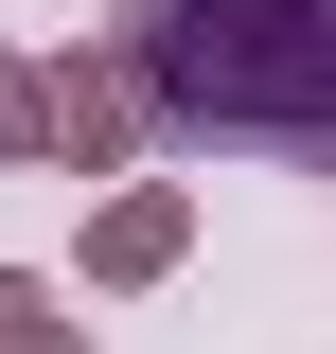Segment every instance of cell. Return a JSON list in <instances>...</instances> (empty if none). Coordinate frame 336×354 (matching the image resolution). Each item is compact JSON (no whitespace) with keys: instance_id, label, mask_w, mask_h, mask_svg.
<instances>
[{"instance_id":"cell-1","label":"cell","mask_w":336,"mask_h":354,"mask_svg":"<svg viewBox=\"0 0 336 354\" xmlns=\"http://www.w3.org/2000/svg\"><path fill=\"white\" fill-rule=\"evenodd\" d=\"M160 106L195 142L336 160V0H160Z\"/></svg>"},{"instance_id":"cell-2","label":"cell","mask_w":336,"mask_h":354,"mask_svg":"<svg viewBox=\"0 0 336 354\" xmlns=\"http://www.w3.org/2000/svg\"><path fill=\"white\" fill-rule=\"evenodd\" d=\"M0 354H71V337H53V301H36V283H0Z\"/></svg>"}]
</instances>
